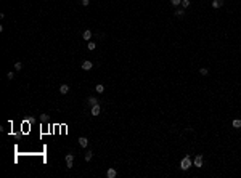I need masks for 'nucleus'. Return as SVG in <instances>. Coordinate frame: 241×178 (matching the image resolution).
<instances>
[{
    "mask_svg": "<svg viewBox=\"0 0 241 178\" xmlns=\"http://www.w3.org/2000/svg\"><path fill=\"white\" fill-rule=\"evenodd\" d=\"M191 164H193V161L190 159V156H187L180 161V168H182V170H188V168L191 167Z\"/></svg>",
    "mask_w": 241,
    "mask_h": 178,
    "instance_id": "1",
    "label": "nucleus"
},
{
    "mask_svg": "<svg viewBox=\"0 0 241 178\" xmlns=\"http://www.w3.org/2000/svg\"><path fill=\"white\" fill-rule=\"evenodd\" d=\"M74 162V154H66V168H72Z\"/></svg>",
    "mask_w": 241,
    "mask_h": 178,
    "instance_id": "2",
    "label": "nucleus"
},
{
    "mask_svg": "<svg viewBox=\"0 0 241 178\" xmlns=\"http://www.w3.org/2000/svg\"><path fill=\"white\" fill-rule=\"evenodd\" d=\"M193 164H194L196 167H199V168H201V167H203V156H201V154H198V156L194 157V161H193Z\"/></svg>",
    "mask_w": 241,
    "mask_h": 178,
    "instance_id": "3",
    "label": "nucleus"
},
{
    "mask_svg": "<svg viewBox=\"0 0 241 178\" xmlns=\"http://www.w3.org/2000/svg\"><path fill=\"white\" fill-rule=\"evenodd\" d=\"M82 39L87 40V42H90V39H92V31L90 29H85V31L82 32Z\"/></svg>",
    "mask_w": 241,
    "mask_h": 178,
    "instance_id": "4",
    "label": "nucleus"
},
{
    "mask_svg": "<svg viewBox=\"0 0 241 178\" xmlns=\"http://www.w3.org/2000/svg\"><path fill=\"white\" fill-rule=\"evenodd\" d=\"M77 141H79V146H80V148H87V146H88V140H87L85 136H80Z\"/></svg>",
    "mask_w": 241,
    "mask_h": 178,
    "instance_id": "5",
    "label": "nucleus"
},
{
    "mask_svg": "<svg viewBox=\"0 0 241 178\" xmlns=\"http://www.w3.org/2000/svg\"><path fill=\"white\" fill-rule=\"evenodd\" d=\"M100 111H101L100 104H93V106H92V111H90V112H92V116H98V114H100Z\"/></svg>",
    "mask_w": 241,
    "mask_h": 178,
    "instance_id": "6",
    "label": "nucleus"
},
{
    "mask_svg": "<svg viewBox=\"0 0 241 178\" xmlns=\"http://www.w3.org/2000/svg\"><path fill=\"white\" fill-rule=\"evenodd\" d=\"M106 177H108V178H116V177H118V172H116L114 168H108Z\"/></svg>",
    "mask_w": 241,
    "mask_h": 178,
    "instance_id": "7",
    "label": "nucleus"
},
{
    "mask_svg": "<svg viewBox=\"0 0 241 178\" xmlns=\"http://www.w3.org/2000/svg\"><path fill=\"white\" fill-rule=\"evenodd\" d=\"M92 67H93L92 61H84V63H82V69H84V71H90Z\"/></svg>",
    "mask_w": 241,
    "mask_h": 178,
    "instance_id": "8",
    "label": "nucleus"
},
{
    "mask_svg": "<svg viewBox=\"0 0 241 178\" xmlns=\"http://www.w3.org/2000/svg\"><path fill=\"white\" fill-rule=\"evenodd\" d=\"M68 92H69V85H66V83H63V85L59 87V93H61V95H66Z\"/></svg>",
    "mask_w": 241,
    "mask_h": 178,
    "instance_id": "9",
    "label": "nucleus"
},
{
    "mask_svg": "<svg viewBox=\"0 0 241 178\" xmlns=\"http://www.w3.org/2000/svg\"><path fill=\"white\" fill-rule=\"evenodd\" d=\"M222 5H223L222 0H212V6H214V8H220Z\"/></svg>",
    "mask_w": 241,
    "mask_h": 178,
    "instance_id": "10",
    "label": "nucleus"
},
{
    "mask_svg": "<svg viewBox=\"0 0 241 178\" xmlns=\"http://www.w3.org/2000/svg\"><path fill=\"white\" fill-rule=\"evenodd\" d=\"M87 103H88L90 106H93V104H98V100H96L95 96H90L88 100H87Z\"/></svg>",
    "mask_w": 241,
    "mask_h": 178,
    "instance_id": "11",
    "label": "nucleus"
},
{
    "mask_svg": "<svg viewBox=\"0 0 241 178\" xmlns=\"http://www.w3.org/2000/svg\"><path fill=\"white\" fill-rule=\"evenodd\" d=\"M95 92H98V93H103V92H105V87H103L101 83H98V85H95Z\"/></svg>",
    "mask_w": 241,
    "mask_h": 178,
    "instance_id": "12",
    "label": "nucleus"
},
{
    "mask_svg": "<svg viewBox=\"0 0 241 178\" xmlns=\"http://www.w3.org/2000/svg\"><path fill=\"white\" fill-rule=\"evenodd\" d=\"M233 127L235 128H241V119H235L233 120Z\"/></svg>",
    "mask_w": 241,
    "mask_h": 178,
    "instance_id": "13",
    "label": "nucleus"
},
{
    "mask_svg": "<svg viewBox=\"0 0 241 178\" xmlns=\"http://www.w3.org/2000/svg\"><path fill=\"white\" fill-rule=\"evenodd\" d=\"M92 157H93V152H92V151H87V154H85V161H87V162L92 161Z\"/></svg>",
    "mask_w": 241,
    "mask_h": 178,
    "instance_id": "14",
    "label": "nucleus"
},
{
    "mask_svg": "<svg viewBox=\"0 0 241 178\" xmlns=\"http://www.w3.org/2000/svg\"><path fill=\"white\" fill-rule=\"evenodd\" d=\"M15 69H16V71H21V69H23V63L16 61V63H15Z\"/></svg>",
    "mask_w": 241,
    "mask_h": 178,
    "instance_id": "15",
    "label": "nucleus"
},
{
    "mask_svg": "<svg viewBox=\"0 0 241 178\" xmlns=\"http://www.w3.org/2000/svg\"><path fill=\"white\" fill-rule=\"evenodd\" d=\"M87 47H88V50H95V48H96L95 42H88V43H87Z\"/></svg>",
    "mask_w": 241,
    "mask_h": 178,
    "instance_id": "16",
    "label": "nucleus"
},
{
    "mask_svg": "<svg viewBox=\"0 0 241 178\" xmlns=\"http://www.w3.org/2000/svg\"><path fill=\"white\" fill-rule=\"evenodd\" d=\"M170 3L174 6H178V5H182V0H170Z\"/></svg>",
    "mask_w": 241,
    "mask_h": 178,
    "instance_id": "17",
    "label": "nucleus"
},
{
    "mask_svg": "<svg viewBox=\"0 0 241 178\" xmlns=\"http://www.w3.org/2000/svg\"><path fill=\"white\" fill-rule=\"evenodd\" d=\"M207 72L209 71L206 69V67H201V69H199V74H201V76H207Z\"/></svg>",
    "mask_w": 241,
    "mask_h": 178,
    "instance_id": "18",
    "label": "nucleus"
},
{
    "mask_svg": "<svg viewBox=\"0 0 241 178\" xmlns=\"http://www.w3.org/2000/svg\"><path fill=\"white\" fill-rule=\"evenodd\" d=\"M182 6L183 8H188L190 6V0H182Z\"/></svg>",
    "mask_w": 241,
    "mask_h": 178,
    "instance_id": "19",
    "label": "nucleus"
},
{
    "mask_svg": "<svg viewBox=\"0 0 241 178\" xmlns=\"http://www.w3.org/2000/svg\"><path fill=\"white\" fill-rule=\"evenodd\" d=\"M175 15H177V16H183V15H185V10H177Z\"/></svg>",
    "mask_w": 241,
    "mask_h": 178,
    "instance_id": "20",
    "label": "nucleus"
},
{
    "mask_svg": "<svg viewBox=\"0 0 241 178\" xmlns=\"http://www.w3.org/2000/svg\"><path fill=\"white\" fill-rule=\"evenodd\" d=\"M6 77H8L10 80H11V79H15V72H6Z\"/></svg>",
    "mask_w": 241,
    "mask_h": 178,
    "instance_id": "21",
    "label": "nucleus"
},
{
    "mask_svg": "<svg viewBox=\"0 0 241 178\" xmlns=\"http://www.w3.org/2000/svg\"><path fill=\"white\" fill-rule=\"evenodd\" d=\"M47 114H40V120H42V122H47Z\"/></svg>",
    "mask_w": 241,
    "mask_h": 178,
    "instance_id": "22",
    "label": "nucleus"
},
{
    "mask_svg": "<svg viewBox=\"0 0 241 178\" xmlns=\"http://www.w3.org/2000/svg\"><path fill=\"white\" fill-rule=\"evenodd\" d=\"M88 3H90V0H82V5H84V6H87Z\"/></svg>",
    "mask_w": 241,
    "mask_h": 178,
    "instance_id": "23",
    "label": "nucleus"
}]
</instances>
